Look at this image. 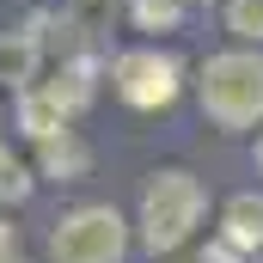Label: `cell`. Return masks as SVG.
<instances>
[{"mask_svg": "<svg viewBox=\"0 0 263 263\" xmlns=\"http://www.w3.org/2000/svg\"><path fill=\"white\" fill-rule=\"evenodd\" d=\"M12 129L37 147V141H49V135L73 129V117H67V110L43 92V86H25V92H12Z\"/></svg>", "mask_w": 263, "mask_h": 263, "instance_id": "ba28073f", "label": "cell"}, {"mask_svg": "<svg viewBox=\"0 0 263 263\" xmlns=\"http://www.w3.org/2000/svg\"><path fill=\"white\" fill-rule=\"evenodd\" d=\"M208 220V184L184 165H159L147 172L141 202H135V245L147 257H178Z\"/></svg>", "mask_w": 263, "mask_h": 263, "instance_id": "6da1fadb", "label": "cell"}, {"mask_svg": "<svg viewBox=\"0 0 263 263\" xmlns=\"http://www.w3.org/2000/svg\"><path fill=\"white\" fill-rule=\"evenodd\" d=\"M0 141H6V110H0Z\"/></svg>", "mask_w": 263, "mask_h": 263, "instance_id": "e0dca14e", "label": "cell"}, {"mask_svg": "<svg viewBox=\"0 0 263 263\" xmlns=\"http://www.w3.org/2000/svg\"><path fill=\"white\" fill-rule=\"evenodd\" d=\"M0 263H31V257H18V251H12V257H0Z\"/></svg>", "mask_w": 263, "mask_h": 263, "instance_id": "2e32d148", "label": "cell"}, {"mask_svg": "<svg viewBox=\"0 0 263 263\" xmlns=\"http://www.w3.org/2000/svg\"><path fill=\"white\" fill-rule=\"evenodd\" d=\"M37 196V165L25 153H12V141H0V202L18 208V202Z\"/></svg>", "mask_w": 263, "mask_h": 263, "instance_id": "8fae6325", "label": "cell"}, {"mask_svg": "<svg viewBox=\"0 0 263 263\" xmlns=\"http://www.w3.org/2000/svg\"><path fill=\"white\" fill-rule=\"evenodd\" d=\"M227 6V31L239 43H263V0H220Z\"/></svg>", "mask_w": 263, "mask_h": 263, "instance_id": "7c38bea8", "label": "cell"}, {"mask_svg": "<svg viewBox=\"0 0 263 263\" xmlns=\"http://www.w3.org/2000/svg\"><path fill=\"white\" fill-rule=\"evenodd\" d=\"M220 239L239 245L245 257L263 251V190H239V196L220 202Z\"/></svg>", "mask_w": 263, "mask_h": 263, "instance_id": "9c48e42d", "label": "cell"}, {"mask_svg": "<svg viewBox=\"0 0 263 263\" xmlns=\"http://www.w3.org/2000/svg\"><path fill=\"white\" fill-rule=\"evenodd\" d=\"M31 165H37V178H49V184H80V178L92 172V147L80 141V129H62V135H49V141L31 147Z\"/></svg>", "mask_w": 263, "mask_h": 263, "instance_id": "52a82bcc", "label": "cell"}, {"mask_svg": "<svg viewBox=\"0 0 263 263\" xmlns=\"http://www.w3.org/2000/svg\"><path fill=\"white\" fill-rule=\"evenodd\" d=\"M104 80H110V98L129 104V110H172L184 98L190 67H184L178 49H159V37H147L135 49H117L104 62Z\"/></svg>", "mask_w": 263, "mask_h": 263, "instance_id": "3957f363", "label": "cell"}, {"mask_svg": "<svg viewBox=\"0 0 263 263\" xmlns=\"http://www.w3.org/2000/svg\"><path fill=\"white\" fill-rule=\"evenodd\" d=\"M43 67H49V37H43L37 18H31L25 31H0V86H6V92L37 86Z\"/></svg>", "mask_w": 263, "mask_h": 263, "instance_id": "5b68a950", "label": "cell"}, {"mask_svg": "<svg viewBox=\"0 0 263 263\" xmlns=\"http://www.w3.org/2000/svg\"><path fill=\"white\" fill-rule=\"evenodd\" d=\"M190 18V0H129V25L141 37H178Z\"/></svg>", "mask_w": 263, "mask_h": 263, "instance_id": "30bf717a", "label": "cell"}, {"mask_svg": "<svg viewBox=\"0 0 263 263\" xmlns=\"http://www.w3.org/2000/svg\"><path fill=\"white\" fill-rule=\"evenodd\" d=\"M196 104L220 135H257L263 129V43L214 49L196 67Z\"/></svg>", "mask_w": 263, "mask_h": 263, "instance_id": "7a4b0ae2", "label": "cell"}, {"mask_svg": "<svg viewBox=\"0 0 263 263\" xmlns=\"http://www.w3.org/2000/svg\"><path fill=\"white\" fill-rule=\"evenodd\" d=\"M190 6H214V0H190Z\"/></svg>", "mask_w": 263, "mask_h": 263, "instance_id": "ac0fdd59", "label": "cell"}, {"mask_svg": "<svg viewBox=\"0 0 263 263\" xmlns=\"http://www.w3.org/2000/svg\"><path fill=\"white\" fill-rule=\"evenodd\" d=\"M37 86H43L67 117L80 123V117L92 110V98H98V67L86 62V55H62V67H43V80H37Z\"/></svg>", "mask_w": 263, "mask_h": 263, "instance_id": "8992f818", "label": "cell"}, {"mask_svg": "<svg viewBox=\"0 0 263 263\" xmlns=\"http://www.w3.org/2000/svg\"><path fill=\"white\" fill-rule=\"evenodd\" d=\"M257 263H263V251H257Z\"/></svg>", "mask_w": 263, "mask_h": 263, "instance_id": "d6986e66", "label": "cell"}, {"mask_svg": "<svg viewBox=\"0 0 263 263\" xmlns=\"http://www.w3.org/2000/svg\"><path fill=\"white\" fill-rule=\"evenodd\" d=\"M12 251H18V227H12V220H0V257H12Z\"/></svg>", "mask_w": 263, "mask_h": 263, "instance_id": "5bb4252c", "label": "cell"}, {"mask_svg": "<svg viewBox=\"0 0 263 263\" xmlns=\"http://www.w3.org/2000/svg\"><path fill=\"white\" fill-rule=\"evenodd\" d=\"M196 263H245V251H239V245H227V239L214 233V239H208V245L196 251Z\"/></svg>", "mask_w": 263, "mask_h": 263, "instance_id": "4fadbf2b", "label": "cell"}, {"mask_svg": "<svg viewBox=\"0 0 263 263\" xmlns=\"http://www.w3.org/2000/svg\"><path fill=\"white\" fill-rule=\"evenodd\" d=\"M257 178H263V129H257Z\"/></svg>", "mask_w": 263, "mask_h": 263, "instance_id": "9a60e30c", "label": "cell"}, {"mask_svg": "<svg viewBox=\"0 0 263 263\" xmlns=\"http://www.w3.org/2000/svg\"><path fill=\"white\" fill-rule=\"evenodd\" d=\"M135 251V220L117 202H73L49 227V263H123Z\"/></svg>", "mask_w": 263, "mask_h": 263, "instance_id": "277c9868", "label": "cell"}]
</instances>
